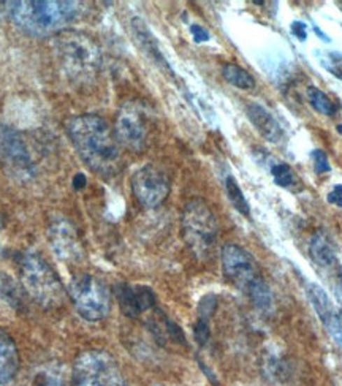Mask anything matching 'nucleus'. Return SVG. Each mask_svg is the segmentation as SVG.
<instances>
[{
    "label": "nucleus",
    "instance_id": "20e7f679",
    "mask_svg": "<svg viewBox=\"0 0 342 386\" xmlns=\"http://www.w3.org/2000/svg\"><path fill=\"white\" fill-rule=\"evenodd\" d=\"M21 282L29 296L45 309L64 304L67 292L61 279L40 255L27 253L21 260Z\"/></svg>",
    "mask_w": 342,
    "mask_h": 386
},
{
    "label": "nucleus",
    "instance_id": "7c9ffc66",
    "mask_svg": "<svg viewBox=\"0 0 342 386\" xmlns=\"http://www.w3.org/2000/svg\"><path fill=\"white\" fill-rule=\"evenodd\" d=\"M290 29H292V34L295 35V37L299 41H304L306 38H308V26H306V22H303V21H293Z\"/></svg>",
    "mask_w": 342,
    "mask_h": 386
},
{
    "label": "nucleus",
    "instance_id": "9b49d317",
    "mask_svg": "<svg viewBox=\"0 0 342 386\" xmlns=\"http://www.w3.org/2000/svg\"><path fill=\"white\" fill-rule=\"evenodd\" d=\"M222 268L228 281L245 292L260 277L254 255L238 244H227L222 248Z\"/></svg>",
    "mask_w": 342,
    "mask_h": 386
},
{
    "label": "nucleus",
    "instance_id": "39448f33",
    "mask_svg": "<svg viewBox=\"0 0 342 386\" xmlns=\"http://www.w3.org/2000/svg\"><path fill=\"white\" fill-rule=\"evenodd\" d=\"M218 221L205 201L190 200L183 211V236L198 260H209L218 244Z\"/></svg>",
    "mask_w": 342,
    "mask_h": 386
},
{
    "label": "nucleus",
    "instance_id": "c9c22d12",
    "mask_svg": "<svg viewBox=\"0 0 342 386\" xmlns=\"http://www.w3.org/2000/svg\"><path fill=\"white\" fill-rule=\"evenodd\" d=\"M336 130H338V132L342 135V124H339V126L338 127H336Z\"/></svg>",
    "mask_w": 342,
    "mask_h": 386
},
{
    "label": "nucleus",
    "instance_id": "5701e85b",
    "mask_svg": "<svg viewBox=\"0 0 342 386\" xmlns=\"http://www.w3.org/2000/svg\"><path fill=\"white\" fill-rule=\"evenodd\" d=\"M225 190H227V197H228V200H230V203L233 205V207H235V209L239 214H243V216L249 217L250 216V206L248 203V200H245V197H244L241 187L238 186V182L233 176H227Z\"/></svg>",
    "mask_w": 342,
    "mask_h": 386
},
{
    "label": "nucleus",
    "instance_id": "473e14b6",
    "mask_svg": "<svg viewBox=\"0 0 342 386\" xmlns=\"http://www.w3.org/2000/svg\"><path fill=\"white\" fill-rule=\"evenodd\" d=\"M86 184H87V179H86V176H84L83 173H78L75 177H73V188L75 190H81L86 187Z\"/></svg>",
    "mask_w": 342,
    "mask_h": 386
},
{
    "label": "nucleus",
    "instance_id": "b1692460",
    "mask_svg": "<svg viewBox=\"0 0 342 386\" xmlns=\"http://www.w3.org/2000/svg\"><path fill=\"white\" fill-rule=\"evenodd\" d=\"M0 299L8 302V304L16 306L20 302V288L16 282L10 276L0 272Z\"/></svg>",
    "mask_w": 342,
    "mask_h": 386
},
{
    "label": "nucleus",
    "instance_id": "bb28decb",
    "mask_svg": "<svg viewBox=\"0 0 342 386\" xmlns=\"http://www.w3.org/2000/svg\"><path fill=\"white\" fill-rule=\"evenodd\" d=\"M312 163H314V171L317 175H327L332 171V165H329V160L325 151L322 149H314L311 152Z\"/></svg>",
    "mask_w": 342,
    "mask_h": 386
},
{
    "label": "nucleus",
    "instance_id": "4468645a",
    "mask_svg": "<svg viewBox=\"0 0 342 386\" xmlns=\"http://www.w3.org/2000/svg\"><path fill=\"white\" fill-rule=\"evenodd\" d=\"M306 293H308L312 307L315 309V313L322 320V323L329 332V336L342 347V316L336 311L332 298H329L325 290L317 283L306 285Z\"/></svg>",
    "mask_w": 342,
    "mask_h": 386
},
{
    "label": "nucleus",
    "instance_id": "0eeeda50",
    "mask_svg": "<svg viewBox=\"0 0 342 386\" xmlns=\"http://www.w3.org/2000/svg\"><path fill=\"white\" fill-rule=\"evenodd\" d=\"M69 293L78 313L87 322H100L111 311L110 292L104 282L91 274H81L71 279Z\"/></svg>",
    "mask_w": 342,
    "mask_h": 386
},
{
    "label": "nucleus",
    "instance_id": "f704fd0d",
    "mask_svg": "<svg viewBox=\"0 0 342 386\" xmlns=\"http://www.w3.org/2000/svg\"><path fill=\"white\" fill-rule=\"evenodd\" d=\"M339 287H341V290H342V269H341V274H339ZM341 296H342V293H339Z\"/></svg>",
    "mask_w": 342,
    "mask_h": 386
},
{
    "label": "nucleus",
    "instance_id": "c756f323",
    "mask_svg": "<svg viewBox=\"0 0 342 386\" xmlns=\"http://www.w3.org/2000/svg\"><path fill=\"white\" fill-rule=\"evenodd\" d=\"M190 34H192V37H194L195 43H203V41H208L209 38H211L209 32L206 31L205 27H201L200 24H192Z\"/></svg>",
    "mask_w": 342,
    "mask_h": 386
},
{
    "label": "nucleus",
    "instance_id": "dca6fc26",
    "mask_svg": "<svg viewBox=\"0 0 342 386\" xmlns=\"http://www.w3.org/2000/svg\"><path fill=\"white\" fill-rule=\"evenodd\" d=\"M131 32H134L136 43L141 47L143 52H145V54L151 59V61L157 64L162 70H165V71H168V73L173 75L170 64L166 62V59L164 57V54H162L157 40L154 38V35L151 34V31H149L146 24L143 22L140 17H134V20H131Z\"/></svg>",
    "mask_w": 342,
    "mask_h": 386
},
{
    "label": "nucleus",
    "instance_id": "a878e982",
    "mask_svg": "<svg viewBox=\"0 0 342 386\" xmlns=\"http://www.w3.org/2000/svg\"><path fill=\"white\" fill-rule=\"evenodd\" d=\"M322 65L329 71L333 76L342 81V52L339 51H328L325 57L322 59Z\"/></svg>",
    "mask_w": 342,
    "mask_h": 386
},
{
    "label": "nucleus",
    "instance_id": "412c9836",
    "mask_svg": "<svg viewBox=\"0 0 342 386\" xmlns=\"http://www.w3.org/2000/svg\"><path fill=\"white\" fill-rule=\"evenodd\" d=\"M248 293L250 295L254 304L260 309V311L266 312L273 307V293L269 285L263 281L262 277L257 279V281L250 285L248 288Z\"/></svg>",
    "mask_w": 342,
    "mask_h": 386
},
{
    "label": "nucleus",
    "instance_id": "6e6552de",
    "mask_svg": "<svg viewBox=\"0 0 342 386\" xmlns=\"http://www.w3.org/2000/svg\"><path fill=\"white\" fill-rule=\"evenodd\" d=\"M114 135L119 146L130 152L140 154L148 147L149 124L148 112L141 103L127 102L117 111L114 121Z\"/></svg>",
    "mask_w": 342,
    "mask_h": 386
},
{
    "label": "nucleus",
    "instance_id": "1a4fd4ad",
    "mask_svg": "<svg viewBox=\"0 0 342 386\" xmlns=\"http://www.w3.org/2000/svg\"><path fill=\"white\" fill-rule=\"evenodd\" d=\"M131 190L141 206L154 209L166 200L170 193V181L157 166L145 165L131 177Z\"/></svg>",
    "mask_w": 342,
    "mask_h": 386
},
{
    "label": "nucleus",
    "instance_id": "7ed1b4c3",
    "mask_svg": "<svg viewBox=\"0 0 342 386\" xmlns=\"http://www.w3.org/2000/svg\"><path fill=\"white\" fill-rule=\"evenodd\" d=\"M52 50L64 73L71 81L87 84L97 78L101 67V51L89 35L64 31L52 38Z\"/></svg>",
    "mask_w": 342,
    "mask_h": 386
},
{
    "label": "nucleus",
    "instance_id": "2eb2a0df",
    "mask_svg": "<svg viewBox=\"0 0 342 386\" xmlns=\"http://www.w3.org/2000/svg\"><path fill=\"white\" fill-rule=\"evenodd\" d=\"M245 114L250 119L252 126H254L263 138L271 142H282L285 138V132L271 112L265 106L259 103H249L245 108Z\"/></svg>",
    "mask_w": 342,
    "mask_h": 386
},
{
    "label": "nucleus",
    "instance_id": "a211bd4d",
    "mask_svg": "<svg viewBox=\"0 0 342 386\" xmlns=\"http://www.w3.org/2000/svg\"><path fill=\"white\" fill-rule=\"evenodd\" d=\"M309 255L315 265L322 268H332L336 263V251L327 235L315 233L309 244Z\"/></svg>",
    "mask_w": 342,
    "mask_h": 386
},
{
    "label": "nucleus",
    "instance_id": "6ab92c4d",
    "mask_svg": "<svg viewBox=\"0 0 342 386\" xmlns=\"http://www.w3.org/2000/svg\"><path fill=\"white\" fill-rule=\"evenodd\" d=\"M32 386H70V382L64 367L50 364L35 373Z\"/></svg>",
    "mask_w": 342,
    "mask_h": 386
},
{
    "label": "nucleus",
    "instance_id": "4be33fe9",
    "mask_svg": "<svg viewBox=\"0 0 342 386\" xmlns=\"http://www.w3.org/2000/svg\"><path fill=\"white\" fill-rule=\"evenodd\" d=\"M306 95H308V100H309L312 108H314L317 112H320V114L334 116L336 112H338V108H336L333 100L329 98L325 92L320 91L319 87L309 86Z\"/></svg>",
    "mask_w": 342,
    "mask_h": 386
},
{
    "label": "nucleus",
    "instance_id": "f03ea898",
    "mask_svg": "<svg viewBox=\"0 0 342 386\" xmlns=\"http://www.w3.org/2000/svg\"><path fill=\"white\" fill-rule=\"evenodd\" d=\"M8 13L17 29L32 37L61 34L80 15V3L65 0L8 2Z\"/></svg>",
    "mask_w": 342,
    "mask_h": 386
},
{
    "label": "nucleus",
    "instance_id": "f257e3e1",
    "mask_svg": "<svg viewBox=\"0 0 342 386\" xmlns=\"http://www.w3.org/2000/svg\"><path fill=\"white\" fill-rule=\"evenodd\" d=\"M67 132L83 162L101 176H114L121 168V147L104 117L81 114L67 122Z\"/></svg>",
    "mask_w": 342,
    "mask_h": 386
},
{
    "label": "nucleus",
    "instance_id": "c85d7f7f",
    "mask_svg": "<svg viewBox=\"0 0 342 386\" xmlns=\"http://www.w3.org/2000/svg\"><path fill=\"white\" fill-rule=\"evenodd\" d=\"M194 336H195V341L200 343V346H206L208 341H209V336H211V329H209V322H206V320H201L198 318V322L195 323V328H194Z\"/></svg>",
    "mask_w": 342,
    "mask_h": 386
},
{
    "label": "nucleus",
    "instance_id": "9d476101",
    "mask_svg": "<svg viewBox=\"0 0 342 386\" xmlns=\"http://www.w3.org/2000/svg\"><path fill=\"white\" fill-rule=\"evenodd\" d=\"M0 163L20 179L31 177L35 171L26 142L20 133L8 127H0Z\"/></svg>",
    "mask_w": 342,
    "mask_h": 386
},
{
    "label": "nucleus",
    "instance_id": "cd10ccee",
    "mask_svg": "<svg viewBox=\"0 0 342 386\" xmlns=\"http://www.w3.org/2000/svg\"><path fill=\"white\" fill-rule=\"evenodd\" d=\"M215 307H218V298L211 295L205 296V298L200 301V304H198V318L209 322V318L213 317Z\"/></svg>",
    "mask_w": 342,
    "mask_h": 386
},
{
    "label": "nucleus",
    "instance_id": "393cba45",
    "mask_svg": "<svg viewBox=\"0 0 342 386\" xmlns=\"http://www.w3.org/2000/svg\"><path fill=\"white\" fill-rule=\"evenodd\" d=\"M271 175L274 182L282 188H292L297 184L293 170L287 163H276L271 166Z\"/></svg>",
    "mask_w": 342,
    "mask_h": 386
},
{
    "label": "nucleus",
    "instance_id": "e433bc0d",
    "mask_svg": "<svg viewBox=\"0 0 342 386\" xmlns=\"http://www.w3.org/2000/svg\"><path fill=\"white\" fill-rule=\"evenodd\" d=\"M0 386H5V385H0Z\"/></svg>",
    "mask_w": 342,
    "mask_h": 386
},
{
    "label": "nucleus",
    "instance_id": "ddd939ff",
    "mask_svg": "<svg viewBox=\"0 0 342 386\" xmlns=\"http://www.w3.org/2000/svg\"><path fill=\"white\" fill-rule=\"evenodd\" d=\"M114 295L124 316L130 318L140 317L155 307V295L146 285L117 283L114 287Z\"/></svg>",
    "mask_w": 342,
    "mask_h": 386
},
{
    "label": "nucleus",
    "instance_id": "423d86ee",
    "mask_svg": "<svg viewBox=\"0 0 342 386\" xmlns=\"http://www.w3.org/2000/svg\"><path fill=\"white\" fill-rule=\"evenodd\" d=\"M71 382L75 386H125L117 361L104 350H91L78 356Z\"/></svg>",
    "mask_w": 342,
    "mask_h": 386
},
{
    "label": "nucleus",
    "instance_id": "f3484780",
    "mask_svg": "<svg viewBox=\"0 0 342 386\" xmlns=\"http://www.w3.org/2000/svg\"><path fill=\"white\" fill-rule=\"evenodd\" d=\"M20 371V352L7 331L0 329V385H8Z\"/></svg>",
    "mask_w": 342,
    "mask_h": 386
},
{
    "label": "nucleus",
    "instance_id": "72a5a7b5",
    "mask_svg": "<svg viewBox=\"0 0 342 386\" xmlns=\"http://www.w3.org/2000/svg\"><path fill=\"white\" fill-rule=\"evenodd\" d=\"M314 32H315L317 37H320L323 41H329V37H328V35H325V32H323L320 27H317L315 24H314Z\"/></svg>",
    "mask_w": 342,
    "mask_h": 386
},
{
    "label": "nucleus",
    "instance_id": "2f4dec72",
    "mask_svg": "<svg viewBox=\"0 0 342 386\" xmlns=\"http://www.w3.org/2000/svg\"><path fill=\"white\" fill-rule=\"evenodd\" d=\"M327 200H328V203L342 207V186H341V184H338V186H334V188L332 190V192L328 193V198Z\"/></svg>",
    "mask_w": 342,
    "mask_h": 386
},
{
    "label": "nucleus",
    "instance_id": "aec40b11",
    "mask_svg": "<svg viewBox=\"0 0 342 386\" xmlns=\"http://www.w3.org/2000/svg\"><path fill=\"white\" fill-rule=\"evenodd\" d=\"M222 76H224L228 84L235 86L243 91H249V89L255 87V80L248 70L239 67L236 64H227L222 68Z\"/></svg>",
    "mask_w": 342,
    "mask_h": 386
},
{
    "label": "nucleus",
    "instance_id": "f8f14e48",
    "mask_svg": "<svg viewBox=\"0 0 342 386\" xmlns=\"http://www.w3.org/2000/svg\"><path fill=\"white\" fill-rule=\"evenodd\" d=\"M48 241H50L56 257L65 263H80L84 258L80 236L69 221L59 218V221L52 222L48 230Z\"/></svg>",
    "mask_w": 342,
    "mask_h": 386
}]
</instances>
